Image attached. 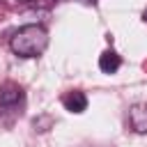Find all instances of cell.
Here are the masks:
<instances>
[{
    "instance_id": "1",
    "label": "cell",
    "mask_w": 147,
    "mask_h": 147,
    "mask_svg": "<svg viewBox=\"0 0 147 147\" xmlns=\"http://www.w3.org/2000/svg\"><path fill=\"white\" fill-rule=\"evenodd\" d=\"M9 46L21 57H37L48 46V32L41 25H23L14 32Z\"/></svg>"
},
{
    "instance_id": "2",
    "label": "cell",
    "mask_w": 147,
    "mask_h": 147,
    "mask_svg": "<svg viewBox=\"0 0 147 147\" xmlns=\"http://www.w3.org/2000/svg\"><path fill=\"white\" fill-rule=\"evenodd\" d=\"M129 126L136 133H147V101L133 103L129 108Z\"/></svg>"
},
{
    "instance_id": "3",
    "label": "cell",
    "mask_w": 147,
    "mask_h": 147,
    "mask_svg": "<svg viewBox=\"0 0 147 147\" xmlns=\"http://www.w3.org/2000/svg\"><path fill=\"white\" fill-rule=\"evenodd\" d=\"M119 67H122V57H119L113 48H108V51H103V53L99 55V69H101L103 74H115Z\"/></svg>"
},
{
    "instance_id": "4",
    "label": "cell",
    "mask_w": 147,
    "mask_h": 147,
    "mask_svg": "<svg viewBox=\"0 0 147 147\" xmlns=\"http://www.w3.org/2000/svg\"><path fill=\"white\" fill-rule=\"evenodd\" d=\"M62 103H64V108H67L69 113H83V110L87 108V96H85L83 92L74 90V92H69V94L62 96Z\"/></svg>"
},
{
    "instance_id": "5",
    "label": "cell",
    "mask_w": 147,
    "mask_h": 147,
    "mask_svg": "<svg viewBox=\"0 0 147 147\" xmlns=\"http://www.w3.org/2000/svg\"><path fill=\"white\" fill-rule=\"evenodd\" d=\"M21 87H16V85H11V83H7L5 87H0V103L2 106H14V103H18L21 101Z\"/></svg>"
},
{
    "instance_id": "6",
    "label": "cell",
    "mask_w": 147,
    "mask_h": 147,
    "mask_svg": "<svg viewBox=\"0 0 147 147\" xmlns=\"http://www.w3.org/2000/svg\"><path fill=\"white\" fill-rule=\"evenodd\" d=\"M142 21H145V23H147V9H145V11H142Z\"/></svg>"
},
{
    "instance_id": "7",
    "label": "cell",
    "mask_w": 147,
    "mask_h": 147,
    "mask_svg": "<svg viewBox=\"0 0 147 147\" xmlns=\"http://www.w3.org/2000/svg\"><path fill=\"white\" fill-rule=\"evenodd\" d=\"M18 2H32V0H18Z\"/></svg>"
}]
</instances>
